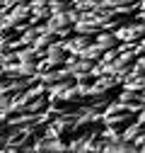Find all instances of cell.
Listing matches in <instances>:
<instances>
[{
    "label": "cell",
    "mask_w": 145,
    "mask_h": 153,
    "mask_svg": "<svg viewBox=\"0 0 145 153\" xmlns=\"http://www.w3.org/2000/svg\"><path fill=\"white\" fill-rule=\"evenodd\" d=\"M133 36H140V25H135V27H121L116 34H114V39H133Z\"/></svg>",
    "instance_id": "cell-1"
},
{
    "label": "cell",
    "mask_w": 145,
    "mask_h": 153,
    "mask_svg": "<svg viewBox=\"0 0 145 153\" xmlns=\"http://www.w3.org/2000/svg\"><path fill=\"white\" fill-rule=\"evenodd\" d=\"M114 42H116V39H114V34H102L99 39H97V46L104 51V49H109V46H114Z\"/></svg>",
    "instance_id": "cell-2"
},
{
    "label": "cell",
    "mask_w": 145,
    "mask_h": 153,
    "mask_svg": "<svg viewBox=\"0 0 145 153\" xmlns=\"http://www.w3.org/2000/svg\"><path fill=\"white\" fill-rule=\"evenodd\" d=\"M3 46H5V36L0 34V51H3Z\"/></svg>",
    "instance_id": "cell-3"
}]
</instances>
